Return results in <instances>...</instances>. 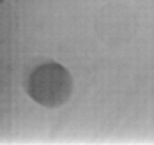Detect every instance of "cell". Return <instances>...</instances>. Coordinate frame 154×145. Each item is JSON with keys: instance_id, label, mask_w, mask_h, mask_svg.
Listing matches in <instances>:
<instances>
[{"instance_id": "obj_1", "label": "cell", "mask_w": 154, "mask_h": 145, "mask_svg": "<svg viewBox=\"0 0 154 145\" xmlns=\"http://www.w3.org/2000/svg\"><path fill=\"white\" fill-rule=\"evenodd\" d=\"M29 96L45 108H59L73 94L71 73L57 62L37 65L27 80Z\"/></svg>"}, {"instance_id": "obj_2", "label": "cell", "mask_w": 154, "mask_h": 145, "mask_svg": "<svg viewBox=\"0 0 154 145\" xmlns=\"http://www.w3.org/2000/svg\"><path fill=\"white\" fill-rule=\"evenodd\" d=\"M137 16L124 4H108L96 18V34L106 44H124L137 32Z\"/></svg>"}, {"instance_id": "obj_3", "label": "cell", "mask_w": 154, "mask_h": 145, "mask_svg": "<svg viewBox=\"0 0 154 145\" xmlns=\"http://www.w3.org/2000/svg\"><path fill=\"white\" fill-rule=\"evenodd\" d=\"M0 2H4V0H0Z\"/></svg>"}]
</instances>
